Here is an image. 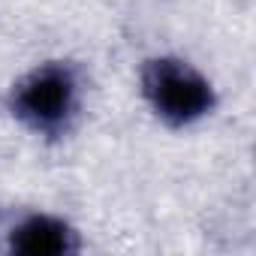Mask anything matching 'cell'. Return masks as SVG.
<instances>
[{"label": "cell", "instance_id": "obj_1", "mask_svg": "<svg viewBox=\"0 0 256 256\" xmlns=\"http://www.w3.org/2000/svg\"><path fill=\"white\" fill-rule=\"evenodd\" d=\"M82 108V72L66 60H46L24 72L10 90V112L30 133L60 139Z\"/></svg>", "mask_w": 256, "mask_h": 256}, {"label": "cell", "instance_id": "obj_2", "mask_svg": "<svg viewBox=\"0 0 256 256\" xmlns=\"http://www.w3.org/2000/svg\"><path fill=\"white\" fill-rule=\"evenodd\" d=\"M139 84L151 112L175 130L202 120L217 106L214 84L184 58L160 54L145 60L139 70Z\"/></svg>", "mask_w": 256, "mask_h": 256}, {"label": "cell", "instance_id": "obj_3", "mask_svg": "<svg viewBox=\"0 0 256 256\" xmlns=\"http://www.w3.org/2000/svg\"><path fill=\"white\" fill-rule=\"evenodd\" d=\"M78 247V232L52 214H28L10 235V250L22 256H64Z\"/></svg>", "mask_w": 256, "mask_h": 256}]
</instances>
